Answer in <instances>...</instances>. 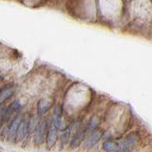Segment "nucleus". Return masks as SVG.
I'll return each mask as SVG.
<instances>
[{"mask_svg":"<svg viewBox=\"0 0 152 152\" xmlns=\"http://www.w3.org/2000/svg\"><path fill=\"white\" fill-rule=\"evenodd\" d=\"M46 130H47V122L45 120L41 121L36 125L35 131H34V142L37 145L42 144L43 141H44Z\"/></svg>","mask_w":152,"mask_h":152,"instance_id":"nucleus-1","label":"nucleus"},{"mask_svg":"<svg viewBox=\"0 0 152 152\" xmlns=\"http://www.w3.org/2000/svg\"><path fill=\"white\" fill-rule=\"evenodd\" d=\"M136 141H137L136 133H131V134H129L126 138H125V139L119 144V145H120V151L129 150L131 147L134 145Z\"/></svg>","mask_w":152,"mask_h":152,"instance_id":"nucleus-2","label":"nucleus"},{"mask_svg":"<svg viewBox=\"0 0 152 152\" xmlns=\"http://www.w3.org/2000/svg\"><path fill=\"white\" fill-rule=\"evenodd\" d=\"M102 135H103V132L101 130L93 131L91 134L88 137V139L85 142L84 145H85L86 148L88 149V148H91L92 146H94L100 141V139L102 138Z\"/></svg>","mask_w":152,"mask_h":152,"instance_id":"nucleus-3","label":"nucleus"},{"mask_svg":"<svg viewBox=\"0 0 152 152\" xmlns=\"http://www.w3.org/2000/svg\"><path fill=\"white\" fill-rule=\"evenodd\" d=\"M21 122H22V115L21 114H17V116H15V118L13 119V121L12 122L11 126H10V127H9V133H10V137H11V139L15 138L16 131L18 129L19 125L21 124Z\"/></svg>","mask_w":152,"mask_h":152,"instance_id":"nucleus-4","label":"nucleus"},{"mask_svg":"<svg viewBox=\"0 0 152 152\" xmlns=\"http://www.w3.org/2000/svg\"><path fill=\"white\" fill-rule=\"evenodd\" d=\"M57 139V131H56V127L52 125L49 128V132H48V137H47V144L48 147H51L55 144Z\"/></svg>","mask_w":152,"mask_h":152,"instance_id":"nucleus-5","label":"nucleus"},{"mask_svg":"<svg viewBox=\"0 0 152 152\" xmlns=\"http://www.w3.org/2000/svg\"><path fill=\"white\" fill-rule=\"evenodd\" d=\"M52 107V101L48 99H42L38 102V114H44Z\"/></svg>","mask_w":152,"mask_h":152,"instance_id":"nucleus-6","label":"nucleus"},{"mask_svg":"<svg viewBox=\"0 0 152 152\" xmlns=\"http://www.w3.org/2000/svg\"><path fill=\"white\" fill-rule=\"evenodd\" d=\"M28 133V123L27 122H21V124L18 126V129L16 131L15 135V140L17 142L21 141L22 139L25 138V136Z\"/></svg>","mask_w":152,"mask_h":152,"instance_id":"nucleus-7","label":"nucleus"},{"mask_svg":"<svg viewBox=\"0 0 152 152\" xmlns=\"http://www.w3.org/2000/svg\"><path fill=\"white\" fill-rule=\"evenodd\" d=\"M13 94V88L12 86H7L0 90V103L3 104L8 98H10Z\"/></svg>","mask_w":152,"mask_h":152,"instance_id":"nucleus-8","label":"nucleus"},{"mask_svg":"<svg viewBox=\"0 0 152 152\" xmlns=\"http://www.w3.org/2000/svg\"><path fill=\"white\" fill-rule=\"evenodd\" d=\"M103 149L107 152H118L120 151V145H119V142H104L103 144Z\"/></svg>","mask_w":152,"mask_h":152,"instance_id":"nucleus-9","label":"nucleus"},{"mask_svg":"<svg viewBox=\"0 0 152 152\" xmlns=\"http://www.w3.org/2000/svg\"><path fill=\"white\" fill-rule=\"evenodd\" d=\"M84 135H85V132L84 131H78L77 133H76V134L73 136L72 140H71V145H70L71 147L78 146L81 144V142L83 141Z\"/></svg>","mask_w":152,"mask_h":152,"instance_id":"nucleus-10","label":"nucleus"},{"mask_svg":"<svg viewBox=\"0 0 152 152\" xmlns=\"http://www.w3.org/2000/svg\"><path fill=\"white\" fill-rule=\"evenodd\" d=\"M24 4H31V5H34V4H38V5H40V4H44L45 2H43V1H24L23 2Z\"/></svg>","mask_w":152,"mask_h":152,"instance_id":"nucleus-11","label":"nucleus"},{"mask_svg":"<svg viewBox=\"0 0 152 152\" xmlns=\"http://www.w3.org/2000/svg\"><path fill=\"white\" fill-rule=\"evenodd\" d=\"M4 109H5V107L3 106V104H0V116H1V114L4 113Z\"/></svg>","mask_w":152,"mask_h":152,"instance_id":"nucleus-12","label":"nucleus"}]
</instances>
